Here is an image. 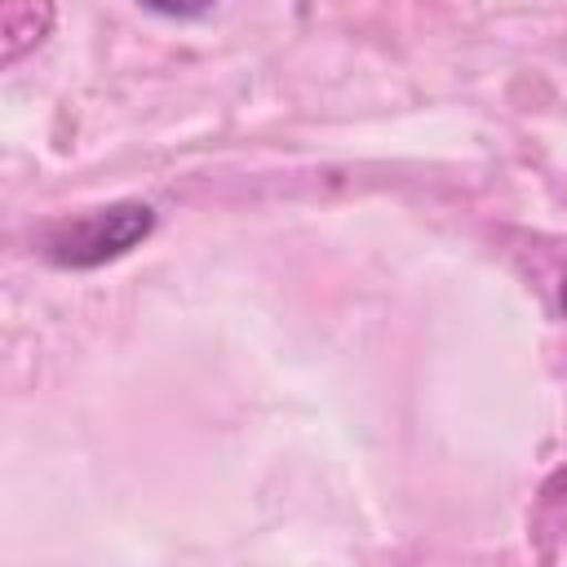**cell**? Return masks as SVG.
Masks as SVG:
<instances>
[{"label":"cell","instance_id":"1","mask_svg":"<svg viewBox=\"0 0 567 567\" xmlns=\"http://www.w3.org/2000/svg\"><path fill=\"white\" fill-rule=\"evenodd\" d=\"M151 230H155V208L137 204V199H120V204L53 221L40 235V252H44V261H53L62 270H93V266H106V261L124 257L128 248H137Z\"/></svg>","mask_w":567,"mask_h":567},{"label":"cell","instance_id":"2","mask_svg":"<svg viewBox=\"0 0 567 567\" xmlns=\"http://www.w3.org/2000/svg\"><path fill=\"white\" fill-rule=\"evenodd\" d=\"M142 4L164 18H204L213 9V0H142Z\"/></svg>","mask_w":567,"mask_h":567},{"label":"cell","instance_id":"3","mask_svg":"<svg viewBox=\"0 0 567 567\" xmlns=\"http://www.w3.org/2000/svg\"><path fill=\"white\" fill-rule=\"evenodd\" d=\"M563 310H567V279H563Z\"/></svg>","mask_w":567,"mask_h":567}]
</instances>
